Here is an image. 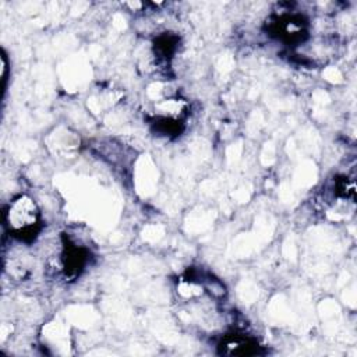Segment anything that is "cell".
<instances>
[{"instance_id": "1", "label": "cell", "mask_w": 357, "mask_h": 357, "mask_svg": "<svg viewBox=\"0 0 357 357\" xmlns=\"http://www.w3.org/2000/svg\"><path fill=\"white\" fill-rule=\"evenodd\" d=\"M6 220L15 236L21 238L26 234H33L39 225V209L36 202L28 195H20L11 201L7 212Z\"/></svg>"}, {"instance_id": "2", "label": "cell", "mask_w": 357, "mask_h": 357, "mask_svg": "<svg viewBox=\"0 0 357 357\" xmlns=\"http://www.w3.org/2000/svg\"><path fill=\"white\" fill-rule=\"evenodd\" d=\"M185 109H187L185 102L176 98L162 99L155 106L156 113L162 116L163 120H178L185 113Z\"/></svg>"}]
</instances>
